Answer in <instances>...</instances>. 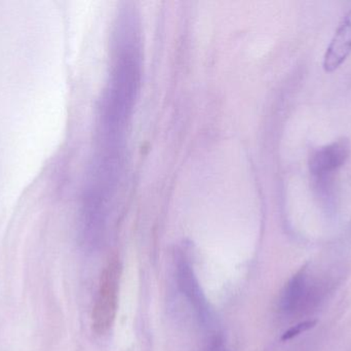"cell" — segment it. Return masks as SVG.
I'll return each mask as SVG.
<instances>
[{
    "mask_svg": "<svg viewBox=\"0 0 351 351\" xmlns=\"http://www.w3.org/2000/svg\"><path fill=\"white\" fill-rule=\"evenodd\" d=\"M121 264L119 258H111L101 276L100 288L93 313V326L99 335L107 333L112 327L119 303Z\"/></svg>",
    "mask_w": 351,
    "mask_h": 351,
    "instance_id": "obj_1",
    "label": "cell"
},
{
    "mask_svg": "<svg viewBox=\"0 0 351 351\" xmlns=\"http://www.w3.org/2000/svg\"><path fill=\"white\" fill-rule=\"evenodd\" d=\"M351 52V12H348L335 36L332 39L330 47H328L327 53L324 60V68L326 71L332 72L337 69L348 57Z\"/></svg>",
    "mask_w": 351,
    "mask_h": 351,
    "instance_id": "obj_3",
    "label": "cell"
},
{
    "mask_svg": "<svg viewBox=\"0 0 351 351\" xmlns=\"http://www.w3.org/2000/svg\"><path fill=\"white\" fill-rule=\"evenodd\" d=\"M315 325L313 321H306V323L300 324V325L295 326L292 329L289 330L286 334H285L282 339L288 340L291 339V338L295 337V336L299 335V334L302 333V332L306 331V330L311 329L313 326Z\"/></svg>",
    "mask_w": 351,
    "mask_h": 351,
    "instance_id": "obj_4",
    "label": "cell"
},
{
    "mask_svg": "<svg viewBox=\"0 0 351 351\" xmlns=\"http://www.w3.org/2000/svg\"><path fill=\"white\" fill-rule=\"evenodd\" d=\"M350 144L348 139H340L325 148H319L311 156V172L319 179L331 174L348 160Z\"/></svg>",
    "mask_w": 351,
    "mask_h": 351,
    "instance_id": "obj_2",
    "label": "cell"
}]
</instances>
